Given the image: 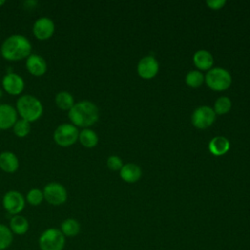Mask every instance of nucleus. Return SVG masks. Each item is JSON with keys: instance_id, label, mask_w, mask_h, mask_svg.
Here are the masks:
<instances>
[{"instance_id": "nucleus-1", "label": "nucleus", "mask_w": 250, "mask_h": 250, "mask_svg": "<svg viewBox=\"0 0 250 250\" xmlns=\"http://www.w3.org/2000/svg\"><path fill=\"white\" fill-rule=\"evenodd\" d=\"M31 43L27 37L21 34H12L2 43L0 52L7 61H21L31 54Z\"/></svg>"}, {"instance_id": "nucleus-2", "label": "nucleus", "mask_w": 250, "mask_h": 250, "mask_svg": "<svg viewBox=\"0 0 250 250\" xmlns=\"http://www.w3.org/2000/svg\"><path fill=\"white\" fill-rule=\"evenodd\" d=\"M68 118L75 127L86 129L98 121L99 109L90 101H80L68 110Z\"/></svg>"}, {"instance_id": "nucleus-3", "label": "nucleus", "mask_w": 250, "mask_h": 250, "mask_svg": "<svg viewBox=\"0 0 250 250\" xmlns=\"http://www.w3.org/2000/svg\"><path fill=\"white\" fill-rule=\"evenodd\" d=\"M18 114L28 122L37 121L43 114V104L39 99L31 95H21L16 104Z\"/></svg>"}, {"instance_id": "nucleus-4", "label": "nucleus", "mask_w": 250, "mask_h": 250, "mask_svg": "<svg viewBox=\"0 0 250 250\" xmlns=\"http://www.w3.org/2000/svg\"><path fill=\"white\" fill-rule=\"evenodd\" d=\"M78 128L71 123L60 124L53 134L55 143L62 147H67L74 145L78 141Z\"/></svg>"}, {"instance_id": "nucleus-5", "label": "nucleus", "mask_w": 250, "mask_h": 250, "mask_svg": "<svg viewBox=\"0 0 250 250\" xmlns=\"http://www.w3.org/2000/svg\"><path fill=\"white\" fill-rule=\"evenodd\" d=\"M65 238L61 229L50 228L45 229L39 237V247L41 250H62Z\"/></svg>"}, {"instance_id": "nucleus-6", "label": "nucleus", "mask_w": 250, "mask_h": 250, "mask_svg": "<svg viewBox=\"0 0 250 250\" xmlns=\"http://www.w3.org/2000/svg\"><path fill=\"white\" fill-rule=\"evenodd\" d=\"M206 84L209 88L215 91H223L228 89L231 84L230 73L221 67L210 69L205 76Z\"/></svg>"}, {"instance_id": "nucleus-7", "label": "nucleus", "mask_w": 250, "mask_h": 250, "mask_svg": "<svg viewBox=\"0 0 250 250\" xmlns=\"http://www.w3.org/2000/svg\"><path fill=\"white\" fill-rule=\"evenodd\" d=\"M42 191L44 199L51 205H62L67 199V191L65 188L57 182H51L47 184Z\"/></svg>"}, {"instance_id": "nucleus-8", "label": "nucleus", "mask_w": 250, "mask_h": 250, "mask_svg": "<svg viewBox=\"0 0 250 250\" xmlns=\"http://www.w3.org/2000/svg\"><path fill=\"white\" fill-rule=\"evenodd\" d=\"M4 209L11 215H19L25 206V199L23 195L17 190L7 191L2 199Z\"/></svg>"}, {"instance_id": "nucleus-9", "label": "nucleus", "mask_w": 250, "mask_h": 250, "mask_svg": "<svg viewBox=\"0 0 250 250\" xmlns=\"http://www.w3.org/2000/svg\"><path fill=\"white\" fill-rule=\"evenodd\" d=\"M55 22L48 17H41L37 19L32 26L33 35L41 41L50 39L55 33Z\"/></svg>"}, {"instance_id": "nucleus-10", "label": "nucleus", "mask_w": 250, "mask_h": 250, "mask_svg": "<svg viewBox=\"0 0 250 250\" xmlns=\"http://www.w3.org/2000/svg\"><path fill=\"white\" fill-rule=\"evenodd\" d=\"M216 115L213 108L210 106L202 105L194 109L191 115V122L192 124L199 129H205L212 125L215 121Z\"/></svg>"}, {"instance_id": "nucleus-11", "label": "nucleus", "mask_w": 250, "mask_h": 250, "mask_svg": "<svg viewBox=\"0 0 250 250\" xmlns=\"http://www.w3.org/2000/svg\"><path fill=\"white\" fill-rule=\"evenodd\" d=\"M2 86L9 95L18 96L21 95L24 89V80L20 74L9 72L2 78Z\"/></svg>"}, {"instance_id": "nucleus-12", "label": "nucleus", "mask_w": 250, "mask_h": 250, "mask_svg": "<svg viewBox=\"0 0 250 250\" xmlns=\"http://www.w3.org/2000/svg\"><path fill=\"white\" fill-rule=\"evenodd\" d=\"M27 71L33 76H42L47 72V62L38 54H30L25 61Z\"/></svg>"}, {"instance_id": "nucleus-13", "label": "nucleus", "mask_w": 250, "mask_h": 250, "mask_svg": "<svg viewBox=\"0 0 250 250\" xmlns=\"http://www.w3.org/2000/svg\"><path fill=\"white\" fill-rule=\"evenodd\" d=\"M159 64L158 62L152 56L144 57L138 63L137 70L141 77L145 79H150L158 72Z\"/></svg>"}, {"instance_id": "nucleus-14", "label": "nucleus", "mask_w": 250, "mask_h": 250, "mask_svg": "<svg viewBox=\"0 0 250 250\" xmlns=\"http://www.w3.org/2000/svg\"><path fill=\"white\" fill-rule=\"evenodd\" d=\"M18 120V112L16 108L8 104H0V130L13 128Z\"/></svg>"}, {"instance_id": "nucleus-15", "label": "nucleus", "mask_w": 250, "mask_h": 250, "mask_svg": "<svg viewBox=\"0 0 250 250\" xmlns=\"http://www.w3.org/2000/svg\"><path fill=\"white\" fill-rule=\"evenodd\" d=\"M19 159L12 151H3L0 153V169L5 173H15L19 168Z\"/></svg>"}, {"instance_id": "nucleus-16", "label": "nucleus", "mask_w": 250, "mask_h": 250, "mask_svg": "<svg viewBox=\"0 0 250 250\" xmlns=\"http://www.w3.org/2000/svg\"><path fill=\"white\" fill-rule=\"evenodd\" d=\"M142 175L141 168L134 163H127L120 169V177L127 183L137 182Z\"/></svg>"}, {"instance_id": "nucleus-17", "label": "nucleus", "mask_w": 250, "mask_h": 250, "mask_svg": "<svg viewBox=\"0 0 250 250\" xmlns=\"http://www.w3.org/2000/svg\"><path fill=\"white\" fill-rule=\"evenodd\" d=\"M193 62L199 69L207 70L213 65L214 59L210 52L206 50H199L193 55Z\"/></svg>"}, {"instance_id": "nucleus-18", "label": "nucleus", "mask_w": 250, "mask_h": 250, "mask_svg": "<svg viewBox=\"0 0 250 250\" xmlns=\"http://www.w3.org/2000/svg\"><path fill=\"white\" fill-rule=\"evenodd\" d=\"M208 147L211 153H213L214 155H223L229 150V142L227 138L223 136H217L210 141Z\"/></svg>"}, {"instance_id": "nucleus-19", "label": "nucleus", "mask_w": 250, "mask_h": 250, "mask_svg": "<svg viewBox=\"0 0 250 250\" xmlns=\"http://www.w3.org/2000/svg\"><path fill=\"white\" fill-rule=\"evenodd\" d=\"M29 228L28 221L21 215H15L10 221V229L13 233L21 235L24 234Z\"/></svg>"}, {"instance_id": "nucleus-20", "label": "nucleus", "mask_w": 250, "mask_h": 250, "mask_svg": "<svg viewBox=\"0 0 250 250\" xmlns=\"http://www.w3.org/2000/svg\"><path fill=\"white\" fill-rule=\"evenodd\" d=\"M55 104L60 109L68 111L74 105L75 103L73 96L69 92L61 91L55 97Z\"/></svg>"}, {"instance_id": "nucleus-21", "label": "nucleus", "mask_w": 250, "mask_h": 250, "mask_svg": "<svg viewBox=\"0 0 250 250\" xmlns=\"http://www.w3.org/2000/svg\"><path fill=\"white\" fill-rule=\"evenodd\" d=\"M78 141L80 142V144L83 146H85L87 148H92V147L97 146L99 138H98V135L96 134L95 131H93L89 128H86V129H83L82 131L79 132Z\"/></svg>"}, {"instance_id": "nucleus-22", "label": "nucleus", "mask_w": 250, "mask_h": 250, "mask_svg": "<svg viewBox=\"0 0 250 250\" xmlns=\"http://www.w3.org/2000/svg\"><path fill=\"white\" fill-rule=\"evenodd\" d=\"M61 231L64 236H75L80 231V225L75 219H65L61 225Z\"/></svg>"}, {"instance_id": "nucleus-23", "label": "nucleus", "mask_w": 250, "mask_h": 250, "mask_svg": "<svg viewBox=\"0 0 250 250\" xmlns=\"http://www.w3.org/2000/svg\"><path fill=\"white\" fill-rule=\"evenodd\" d=\"M30 130H31L30 122L21 118L18 119L13 126V132L19 138L26 137L30 133Z\"/></svg>"}, {"instance_id": "nucleus-24", "label": "nucleus", "mask_w": 250, "mask_h": 250, "mask_svg": "<svg viewBox=\"0 0 250 250\" xmlns=\"http://www.w3.org/2000/svg\"><path fill=\"white\" fill-rule=\"evenodd\" d=\"M13 241V232L6 225L0 224V250L8 248Z\"/></svg>"}, {"instance_id": "nucleus-25", "label": "nucleus", "mask_w": 250, "mask_h": 250, "mask_svg": "<svg viewBox=\"0 0 250 250\" xmlns=\"http://www.w3.org/2000/svg\"><path fill=\"white\" fill-rule=\"evenodd\" d=\"M203 75L198 70H191L186 76V83L192 88H197L203 83Z\"/></svg>"}, {"instance_id": "nucleus-26", "label": "nucleus", "mask_w": 250, "mask_h": 250, "mask_svg": "<svg viewBox=\"0 0 250 250\" xmlns=\"http://www.w3.org/2000/svg\"><path fill=\"white\" fill-rule=\"evenodd\" d=\"M231 107V102L228 97H220L214 105V111L218 114H224L229 111Z\"/></svg>"}, {"instance_id": "nucleus-27", "label": "nucleus", "mask_w": 250, "mask_h": 250, "mask_svg": "<svg viewBox=\"0 0 250 250\" xmlns=\"http://www.w3.org/2000/svg\"><path fill=\"white\" fill-rule=\"evenodd\" d=\"M26 201L33 206H37L41 204V202L44 200L43 191L39 188H31L27 194H26Z\"/></svg>"}, {"instance_id": "nucleus-28", "label": "nucleus", "mask_w": 250, "mask_h": 250, "mask_svg": "<svg viewBox=\"0 0 250 250\" xmlns=\"http://www.w3.org/2000/svg\"><path fill=\"white\" fill-rule=\"evenodd\" d=\"M106 164H107V167L110 169V170H120L123 166L122 164V160L116 156V155H111L107 158V161H106Z\"/></svg>"}, {"instance_id": "nucleus-29", "label": "nucleus", "mask_w": 250, "mask_h": 250, "mask_svg": "<svg viewBox=\"0 0 250 250\" xmlns=\"http://www.w3.org/2000/svg\"><path fill=\"white\" fill-rule=\"evenodd\" d=\"M206 4L213 10H219L226 4V1L225 0H209V1H206Z\"/></svg>"}, {"instance_id": "nucleus-30", "label": "nucleus", "mask_w": 250, "mask_h": 250, "mask_svg": "<svg viewBox=\"0 0 250 250\" xmlns=\"http://www.w3.org/2000/svg\"><path fill=\"white\" fill-rule=\"evenodd\" d=\"M5 3H6V1H5V0H0V7H2Z\"/></svg>"}]
</instances>
